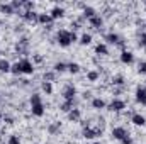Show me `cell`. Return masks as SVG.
<instances>
[{
    "label": "cell",
    "instance_id": "obj_41",
    "mask_svg": "<svg viewBox=\"0 0 146 144\" xmlns=\"http://www.w3.org/2000/svg\"><path fill=\"white\" fill-rule=\"evenodd\" d=\"M0 119H3V114H2V112H0Z\"/></svg>",
    "mask_w": 146,
    "mask_h": 144
},
{
    "label": "cell",
    "instance_id": "obj_6",
    "mask_svg": "<svg viewBox=\"0 0 146 144\" xmlns=\"http://www.w3.org/2000/svg\"><path fill=\"white\" fill-rule=\"evenodd\" d=\"M119 59H121L122 65H133V63H134V54H133L131 51H127V49H122Z\"/></svg>",
    "mask_w": 146,
    "mask_h": 144
},
{
    "label": "cell",
    "instance_id": "obj_12",
    "mask_svg": "<svg viewBox=\"0 0 146 144\" xmlns=\"http://www.w3.org/2000/svg\"><path fill=\"white\" fill-rule=\"evenodd\" d=\"M131 122H133L134 126L143 127V126H146V117L141 115V114H133V115H131Z\"/></svg>",
    "mask_w": 146,
    "mask_h": 144
},
{
    "label": "cell",
    "instance_id": "obj_7",
    "mask_svg": "<svg viewBox=\"0 0 146 144\" xmlns=\"http://www.w3.org/2000/svg\"><path fill=\"white\" fill-rule=\"evenodd\" d=\"M127 136H129V132H127L124 127H114V129H112V137H114L115 141H119V143H121L124 137H127Z\"/></svg>",
    "mask_w": 146,
    "mask_h": 144
},
{
    "label": "cell",
    "instance_id": "obj_36",
    "mask_svg": "<svg viewBox=\"0 0 146 144\" xmlns=\"http://www.w3.org/2000/svg\"><path fill=\"white\" fill-rule=\"evenodd\" d=\"M139 46H141V48H146V32H143V34L139 36Z\"/></svg>",
    "mask_w": 146,
    "mask_h": 144
},
{
    "label": "cell",
    "instance_id": "obj_4",
    "mask_svg": "<svg viewBox=\"0 0 146 144\" xmlns=\"http://www.w3.org/2000/svg\"><path fill=\"white\" fill-rule=\"evenodd\" d=\"M104 39L107 41V44H117V46L124 48V41H122V37L119 36V34H115V32H109V34H106Z\"/></svg>",
    "mask_w": 146,
    "mask_h": 144
},
{
    "label": "cell",
    "instance_id": "obj_15",
    "mask_svg": "<svg viewBox=\"0 0 146 144\" xmlns=\"http://www.w3.org/2000/svg\"><path fill=\"white\" fill-rule=\"evenodd\" d=\"M21 17H22L24 20H27V22H37L39 14L34 12V10H31V12H22V14H21Z\"/></svg>",
    "mask_w": 146,
    "mask_h": 144
},
{
    "label": "cell",
    "instance_id": "obj_27",
    "mask_svg": "<svg viewBox=\"0 0 146 144\" xmlns=\"http://www.w3.org/2000/svg\"><path fill=\"white\" fill-rule=\"evenodd\" d=\"M99 76H100V73L95 71V70L87 71V80H88V81H97V80H99Z\"/></svg>",
    "mask_w": 146,
    "mask_h": 144
},
{
    "label": "cell",
    "instance_id": "obj_16",
    "mask_svg": "<svg viewBox=\"0 0 146 144\" xmlns=\"http://www.w3.org/2000/svg\"><path fill=\"white\" fill-rule=\"evenodd\" d=\"M95 54H99V56H107V54H109L107 44H106V42H99V44L95 46Z\"/></svg>",
    "mask_w": 146,
    "mask_h": 144
},
{
    "label": "cell",
    "instance_id": "obj_2",
    "mask_svg": "<svg viewBox=\"0 0 146 144\" xmlns=\"http://www.w3.org/2000/svg\"><path fill=\"white\" fill-rule=\"evenodd\" d=\"M19 65H21V73H22V75H33V73H34V63H33L31 59L22 58V59L19 61Z\"/></svg>",
    "mask_w": 146,
    "mask_h": 144
},
{
    "label": "cell",
    "instance_id": "obj_26",
    "mask_svg": "<svg viewBox=\"0 0 146 144\" xmlns=\"http://www.w3.org/2000/svg\"><path fill=\"white\" fill-rule=\"evenodd\" d=\"M75 102V100H73ZM73 102H70V100H65L61 105H60V108H61V112H65V114H68L70 110L73 108Z\"/></svg>",
    "mask_w": 146,
    "mask_h": 144
},
{
    "label": "cell",
    "instance_id": "obj_29",
    "mask_svg": "<svg viewBox=\"0 0 146 144\" xmlns=\"http://www.w3.org/2000/svg\"><path fill=\"white\" fill-rule=\"evenodd\" d=\"M60 129H61V124L60 122H54V124H51L48 127V132L49 134H56V132H60Z\"/></svg>",
    "mask_w": 146,
    "mask_h": 144
},
{
    "label": "cell",
    "instance_id": "obj_1",
    "mask_svg": "<svg viewBox=\"0 0 146 144\" xmlns=\"http://www.w3.org/2000/svg\"><path fill=\"white\" fill-rule=\"evenodd\" d=\"M78 41V36L75 34V31H65V29H61V31H58V34H56V42L61 46V48H68L70 44L73 42H76Z\"/></svg>",
    "mask_w": 146,
    "mask_h": 144
},
{
    "label": "cell",
    "instance_id": "obj_9",
    "mask_svg": "<svg viewBox=\"0 0 146 144\" xmlns=\"http://www.w3.org/2000/svg\"><path fill=\"white\" fill-rule=\"evenodd\" d=\"M134 95H136V102H138V104L146 105V87H141V85H139V87L136 88Z\"/></svg>",
    "mask_w": 146,
    "mask_h": 144
},
{
    "label": "cell",
    "instance_id": "obj_42",
    "mask_svg": "<svg viewBox=\"0 0 146 144\" xmlns=\"http://www.w3.org/2000/svg\"><path fill=\"white\" fill-rule=\"evenodd\" d=\"M0 24H2V20H0Z\"/></svg>",
    "mask_w": 146,
    "mask_h": 144
},
{
    "label": "cell",
    "instance_id": "obj_34",
    "mask_svg": "<svg viewBox=\"0 0 146 144\" xmlns=\"http://www.w3.org/2000/svg\"><path fill=\"white\" fill-rule=\"evenodd\" d=\"M10 73H12V75H22V73H21V65H19V61L12 65V68H10Z\"/></svg>",
    "mask_w": 146,
    "mask_h": 144
},
{
    "label": "cell",
    "instance_id": "obj_32",
    "mask_svg": "<svg viewBox=\"0 0 146 144\" xmlns=\"http://www.w3.org/2000/svg\"><path fill=\"white\" fill-rule=\"evenodd\" d=\"M29 102H31V105H36V104H42V98H41L39 93H33L31 98H29Z\"/></svg>",
    "mask_w": 146,
    "mask_h": 144
},
{
    "label": "cell",
    "instance_id": "obj_37",
    "mask_svg": "<svg viewBox=\"0 0 146 144\" xmlns=\"http://www.w3.org/2000/svg\"><path fill=\"white\" fill-rule=\"evenodd\" d=\"M10 5H12V9H14V10H17V9H21V7H22V2L14 0V2H10Z\"/></svg>",
    "mask_w": 146,
    "mask_h": 144
},
{
    "label": "cell",
    "instance_id": "obj_19",
    "mask_svg": "<svg viewBox=\"0 0 146 144\" xmlns=\"http://www.w3.org/2000/svg\"><path fill=\"white\" fill-rule=\"evenodd\" d=\"M94 15H97L95 9H94V7H88V5H85V7H83V14H82V17H83V19H92Z\"/></svg>",
    "mask_w": 146,
    "mask_h": 144
},
{
    "label": "cell",
    "instance_id": "obj_33",
    "mask_svg": "<svg viewBox=\"0 0 146 144\" xmlns=\"http://www.w3.org/2000/svg\"><path fill=\"white\" fill-rule=\"evenodd\" d=\"M54 78H56V73H54V71L44 73V81H49V83H53V81H54Z\"/></svg>",
    "mask_w": 146,
    "mask_h": 144
},
{
    "label": "cell",
    "instance_id": "obj_14",
    "mask_svg": "<svg viewBox=\"0 0 146 144\" xmlns=\"http://www.w3.org/2000/svg\"><path fill=\"white\" fill-rule=\"evenodd\" d=\"M88 22H90V26L95 27V29H100V27L104 26V19H102L100 14H97V15H94L92 19H88Z\"/></svg>",
    "mask_w": 146,
    "mask_h": 144
},
{
    "label": "cell",
    "instance_id": "obj_11",
    "mask_svg": "<svg viewBox=\"0 0 146 144\" xmlns=\"http://www.w3.org/2000/svg\"><path fill=\"white\" fill-rule=\"evenodd\" d=\"M66 115H68V120H72V122H80V119H82V110L73 107Z\"/></svg>",
    "mask_w": 146,
    "mask_h": 144
},
{
    "label": "cell",
    "instance_id": "obj_8",
    "mask_svg": "<svg viewBox=\"0 0 146 144\" xmlns=\"http://www.w3.org/2000/svg\"><path fill=\"white\" fill-rule=\"evenodd\" d=\"M124 108H126V102L121 98H114L109 104V110H112V112H122Z\"/></svg>",
    "mask_w": 146,
    "mask_h": 144
},
{
    "label": "cell",
    "instance_id": "obj_40",
    "mask_svg": "<svg viewBox=\"0 0 146 144\" xmlns=\"http://www.w3.org/2000/svg\"><path fill=\"white\" fill-rule=\"evenodd\" d=\"M94 144H102V143H100V141H95V143H94Z\"/></svg>",
    "mask_w": 146,
    "mask_h": 144
},
{
    "label": "cell",
    "instance_id": "obj_38",
    "mask_svg": "<svg viewBox=\"0 0 146 144\" xmlns=\"http://www.w3.org/2000/svg\"><path fill=\"white\" fill-rule=\"evenodd\" d=\"M121 144H134V143H133V137H131V136H127V137H124V139L121 141Z\"/></svg>",
    "mask_w": 146,
    "mask_h": 144
},
{
    "label": "cell",
    "instance_id": "obj_21",
    "mask_svg": "<svg viewBox=\"0 0 146 144\" xmlns=\"http://www.w3.org/2000/svg\"><path fill=\"white\" fill-rule=\"evenodd\" d=\"M92 107L97 108V110H100V108H106V102H104L100 97H95V98H92Z\"/></svg>",
    "mask_w": 146,
    "mask_h": 144
},
{
    "label": "cell",
    "instance_id": "obj_18",
    "mask_svg": "<svg viewBox=\"0 0 146 144\" xmlns=\"http://www.w3.org/2000/svg\"><path fill=\"white\" fill-rule=\"evenodd\" d=\"M37 22L39 24H42V26H51V22H53V19H51V15L49 14H39V17H37Z\"/></svg>",
    "mask_w": 146,
    "mask_h": 144
},
{
    "label": "cell",
    "instance_id": "obj_28",
    "mask_svg": "<svg viewBox=\"0 0 146 144\" xmlns=\"http://www.w3.org/2000/svg\"><path fill=\"white\" fill-rule=\"evenodd\" d=\"M112 85H114V87H122V85H124V76H122V75H115V76L112 78Z\"/></svg>",
    "mask_w": 146,
    "mask_h": 144
},
{
    "label": "cell",
    "instance_id": "obj_22",
    "mask_svg": "<svg viewBox=\"0 0 146 144\" xmlns=\"http://www.w3.org/2000/svg\"><path fill=\"white\" fill-rule=\"evenodd\" d=\"M78 42H80L82 46H87V44H90V42H92V34H87V32H83L82 36L78 37Z\"/></svg>",
    "mask_w": 146,
    "mask_h": 144
},
{
    "label": "cell",
    "instance_id": "obj_17",
    "mask_svg": "<svg viewBox=\"0 0 146 144\" xmlns=\"http://www.w3.org/2000/svg\"><path fill=\"white\" fill-rule=\"evenodd\" d=\"M31 112L34 117H42L44 115V104H36V105H31Z\"/></svg>",
    "mask_w": 146,
    "mask_h": 144
},
{
    "label": "cell",
    "instance_id": "obj_30",
    "mask_svg": "<svg viewBox=\"0 0 146 144\" xmlns=\"http://www.w3.org/2000/svg\"><path fill=\"white\" fill-rule=\"evenodd\" d=\"M68 71L72 73V75H76V73H80V65L78 63H68Z\"/></svg>",
    "mask_w": 146,
    "mask_h": 144
},
{
    "label": "cell",
    "instance_id": "obj_23",
    "mask_svg": "<svg viewBox=\"0 0 146 144\" xmlns=\"http://www.w3.org/2000/svg\"><path fill=\"white\" fill-rule=\"evenodd\" d=\"M12 65L7 61V59H0V73H10Z\"/></svg>",
    "mask_w": 146,
    "mask_h": 144
},
{
    "label": "cell",
    "instance_id": "obj_25",
    "mask_svg": "<svg viewBox=\"0 0 146 144\" xmlns=\"http://www.w3.org/2000/svg\"><path fill=\"white\" fill-rule=\"evenodd\" d=\"M65 71H68V63H56L54 65V73H65Z\"/></svg>",
    "mask_w": 146,
    "mask_h": 144
},
{
    "label": "cell",
    "instance_id": "obj_13",
    "mask_svg": "<svg viewBox=\"0 0 146 144\" xmlns=\"http://www.w3.org/2000/svg\"><path fill=\"white\" fill-rule=\"evenodd\" d=\"M49 15H51V19H53V20H56V19H61V17L65 15V9L56 5V7H53V9H51Z\"/></svg>",
    "mask_w": 146,
    "mask_h": 144
},
{
    "label": "cell",
    "instance_id": "obj_10",
    "mask_svg": "<svg viewBox=\"0 0 146 144\" xmlns=\"http://www.w3.org/2000/svg\"><path fill=\"white\" fill-rule=\"evenodd\" d=\"M15 51L21 53V54H27V53H29V41H27L26 37L21 39V41L15 44Z\"/></svg>",
    "mask_w": 146,
    "mask_h": 144
},
{
    "label": "cell",
    "instance_id": "obj_39",
    "mask_svg": "<svg viewBox=\"0 0 146 144\" xmlns=\"http://www.w3.org/2000/svg\"><path fill=\"white\" fill-rule=\"evenodd\" d=\"M138 71L141 73V75L146 73V63H141V65H139V70H138Z\"/></svg>",
    "mask_w": 146,
    "mask_h": 144
},
{
    "label": "cell",
    "instance_id": "obj_3",
    "mask_svg": "<svg viewBox=\"0 0 146 144\" xmlns=\"http://www.w3.org/2000/svg\"><path fill=\"white\" fill-rule=\"evenodd\" d=\"M83 137L85 139H95V137H100L102 136V129H92V127H83Z\"/></svg>",
    "mask_w": 146,
    "mask_h": 144
},
{
    "label": "cell",
    "instance_id": "obj_35",
    "mask_svg": "<svg viewBox=\"0 0 146 144\" xmlns=\"http://www.w3.org/2000/svg\"><path fill=\"white\" fill-rule=\"evenodd\" d=\"M9 144H22V143H21V139L17 136H10L9 137Z\"/></svg>",
    "mask_w": 146,
    "mask_h": 144
},
{
    "label": "cell",
    "instance_id": "obj_24",
    "mask_svg": "<svg viewBox=\"0 0 146 144\" xmlns=\"http://www.w3.org/2000/svg\"><path fill=\"white\" fill-rule=\"evenodd\" d=\"M41 88H42V92L46 95H51L53 93V83H49V81H42L41 83Z\"/></svg>",
    "mask_w": 146,
    "mask_h": 144
},
{
    "label": "cell",
    "instance_id": "obj_20",
    "mask_svg": "<svg viewBox=\"0 0 146 144\" xmlns=\"http://www.w3.org/2000/svg\"><path fill=\"white\" fill-rule=\"evenodd\" d=\"M15 10L12 9V5L10 3H0V14H5V15H10V14H14Z\"/></svg>",
    "mask_w": 146,
    "mask_h": 144
},
{
    "label": "cell",
    "instance_id": "obj_5",
    "mask_svg": "<svg viewBox=\"0 0 146 144\" xmlns=\"http://www.w3.org/2000/svg\"><path fill=\"white\" fill-rule=\"evenodd\" d=\"M75 97H76V88H75V85H66V87H65V90H63V98L73 102V100H75Z\"/></svg>",
    "mask_w": 146,
    "mask_h": 144
},
{
    "label": "cell",
    "instance_id": "obj_31",
    "mask_svg": "<svg viewBox=\"0 0 146 144\" xmlns=\"http://www.w3.org/2000/svg\"><path fill=\"white\" fill-rule=\"evenodd\" d=\"M22 7H24V12H31V10H34L36 3L31 2V0H27V2H22Z\"/></svg>",
    "mask_w": 146,
    "mask_h": 144
}]
</instances>
